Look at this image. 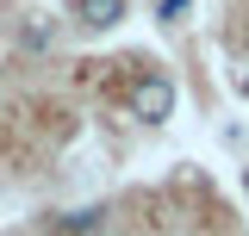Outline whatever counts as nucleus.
Masks as SVG:
<instances>
[{"instance_id":"f257e3e1","label":"nucleus","mask_w":249,"mask_h":236,"mask_svg":"<svg viewBox=\"0 0 249 236\" xmlns=\"http://www.w3.org/2000/svg\"><path fill=\"white\" fill-rule=\"evenodd\" d=\"M124 106H131L137 124H168V112H175V81L168 75H137L131 93H124Z\"/></svg>"},{"instance_id":"f03ea898","label":"nucleus","mask_w":249,"mask_h":236,"mask_svg":"<svg viewBox=\"0 0 249 236\" xmlns=\"http://www.w3.org/2000/svg\"><path fill=\"white\" fill-rule=\"evenodd\" d=\"M75 19L88 31H112L124 19V0H75Z\"/></svg>"},{"instance_id":"7ed1b4c3","label":"nucleus","mask_w":249,"mask_h":236,"mask_svg":"<svg viewBox=\"0 0 249 236\" xmlns=\"http://www.w3.org/2000/svg\"><path fill=\"white\" fill-rule=\"evenodd\" d=\"M100 218H106L100 205H88V211H69V218H62V230H69V236H93V230H100Z\"/></svg>"},{"instance_id":"20e7f679","label":"nucleus","mask_w":249,"mask_h":236,"mask_svg":"<svg viewBox=\"0 0 249 236\" xmlns=\"http://www.w3.org/2000/svg\"><path fill=\"white\" fill-rule=\"evenodd\" d=\"M187 13H193V0H156V19L162 25H181Z\"/></svg>"},{"instance_id":"39448f33","label":"nucleus","mask_w":249,"mask_h":236,"mask_svg":"<svg viewBox=\"0 0 249 236\" xmlns=\"http://www.w3.org/2000/svg\"><path fill=\"white\" fill-rule=\"evenodd\" d=\"M237 87H243V93H249V68H243V81H237Z\"/></svg>"}]
</instances>
